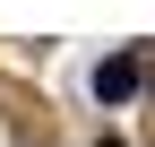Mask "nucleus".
<instances>
[{"label":"nucleus","instance_id":"f257e3e1","mask_svg":"<svg viewBox=\"0 0 155 147\" xmlns=\"http://www.w3.org/2000/svg\"><path fill=\"white\" fill-rule=\"evenodd\" d=\"M129 95H138V61H129V52L95 61V104H129Z\"/></svg>","mask_w":155,"mask_h":147},{"label":"nucleus","instance_id":"f03ea898","mask_svg":"<svg viewBox=\"0 0 155 147\" xmlns=\"http://www.w3.org/2000/svg\"><path fill=\"white\" fill-rule=\"evenodd\" d=\"M104 147H121V138H104Z\"/></svg>","mask_w":155,"mask_h":147}]
</instances>
